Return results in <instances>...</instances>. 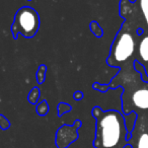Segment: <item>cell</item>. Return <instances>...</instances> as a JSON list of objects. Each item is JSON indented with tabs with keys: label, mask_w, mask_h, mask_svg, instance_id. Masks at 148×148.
<instances>
[{
	"label": "cell",
	"mask_w": 148,
	"mask_h": 148,
	"mask_svg": "<svg viewBox=\"0 0 148 148\" xmlns=\"http://www.w3.org/2000/svg\"><path fill=\"white\" fill-rule=\"evenodd\" d=\"M121 78L125 79L124 92L122 95V113L129 115L136 113V115H148V82L142 80V75L135 70L130 74L131 80H127L120 72L118 74Z\"/></svg>",
	"instance_id": "cell-2"
},
{
	"label": "cell",
	"mask_w": 148,
	"mask_h": 148,
	"mask_svg": "<svg viewBox=\"0 0 148 148\" xmlns=\"http://www.w3.org/2000/svg\"><path fill=\"white\" fill-rule=\"evenodd\" d=\"M46 72H47V66L45 64H42V65L39 66L38 68V71H37V81L38 83L42 84L44 83L46 79Z\"/></svg>",
	"instance_id": "cell-12"
},
{
	"label": "cell",
	"mask_w": 148,
	"mask_h": 148,
	"mask_svg": "<svg viewBox=\"0 0 148 148\" xmlns=\"http://www.w3.org/2000/svg\"><path fill=\"white\" fill-rule=\"evenodd\" d=\"M82 126L80 120H75L73 125H62L56 132L55 144L57 148H67L79 138L78 130Z\"/></svg>",
	"instance_id": "cell-6"
},
{
	"label": "cell",
	"mask_w": 148,
	"mask_h": 148,
	"mask_svg": "<svg viewBox=\"0 0 148 148\" xmlns=\"http://www.w3.org/2000/svg\"><path fill=\"white\" fill-rule=\"evenodd\" d=\"M36 111H37L38 115L41 116V117H44V116L47 115L50 111V107H49V105H48V101H46V99H44V101H42L40 103H38Z\"/></svg>",
	"instance_id": "cell-9"
},
{
	"label": "cell",
	"mask_w": 148,
	"mask_h": 148,
	"mask_svg": "<svg viewBox=\"0 0 148 148\" xmlns=\"http://www.w3.org/2000/svg\"><path fill=\"white\" fill-rule=\"evenodd\" d=\"M139 8L142 12V15L144 17V21L146 23V25L148 27V0H137Z\"/></svg>",
	"instance_id": "cell-10"
},
{
	"label": "cell",
	"mask_w": 148,
	"mask_h": 148,
	"mask_svg": "<svg viewBox=\"0 0 148 148\" xmlns=\"http://www.w3.org/2000/svg\"><path fill=\"white\" fill-rule=\"evenodd\" d=\"M40 97H41V90L40 88H38L37 86L33 87L32 90L29 91V97H27V99H29V103H32V105H36L39 101Z\"/></svg>",
	"instance_id": "cell-8"
},
{
	"label": "cell",
	"mask_w": 148,
	"mask_h": 148,
	"mask_svg": "<svg viewBox=\"0 0 148 148\" xmlns=\"http://www.w3.org/2000/svg\"><path fill=\"white\" fill-rule=\"evenodd\" d=\"M95 120V148H126L128 146V129L125 116L117 110L103 111L95 106L91 110Z\"/></svg>",
	"instance_id": "cell-1"
},
{
	"label": "cell",
	"mask_w": 148,
	"mask_h": 148,
	"mask_svg": "<svg viewBox=\"0 0 148 148\" xmlns=\"http://www.w3.org/2000/svg\"><path fill=\"white\" fill-rule=\"evenodd\" d=\"M83 97H84V95H83V92L80 90L75 91L73 95V99H75V101H81V99H83Z\"/></svg>",
	"instance_id": "cell-15"
},
{
	"label": "cell",
	"mask_w": 148,
	"mask_h": 148,
	"mask_svg": "<svg viewBox=\"0 0 148 148\" xmlns=\"http://www.w3.org/2000/svg\"><path fill=\"white\" fill-rule=\"evenodd\" d=\"M89 29L92 32V34L95 36L97 38H101L103 35V31L101 29V27L99 25V23L95 21H92L89 25Z\"/></svg>",
	"instance_id": "cell-11"
},
{
	"label": "cell",
	"mask_w": 148,
	"mask_h": 148,
	"mask_svg": "<svg viewBox=\"0 0 148 148\" xmlns=\"http://www.w3.org/2000/svg\"><path fill=\"white\" fill-rule=\"evenodd\" d=\"M29 1H31V0H29Z\"/></svg>",
	"instance_id": "cell-17"
},
{
	"label": "cell",
	"mask_w": 148,
	"mask_h": 148,
	"mask_svg": "<svg viewBox=\"0 0 148 148\" xmlns=\"http://www.w3.org/2000/svg\"><path fill=\"white\" fill-rule=\"evenodd\" d=\"M131 148H148V115H138L128 140Z\"/></svg>",
	"instance_id": "cell-5"
},
{
	"label": "cell",
	"mask_w": 148,
	"mask_h": 148,
	"mask_svg": "<svg viewBox=\"0 0 148 148\" xmlns=\"http://www.w3.org/2000/svg\"><path fill=\"white\" fill-rule=\"evenodd\" d=\"M138 56L140 58V63L145 67L146 64H148V36L143 37L137 44Z\"/></svg>",
	"instance_id": "cell-7"
},
{
	"label": "cell",
	"mask_w": 148,
	"mask_h": 148,
	"mask_svg": "<svg viewBox=\"0 0 148 148\" xmlns=\"http://www.w3.org/2000/svg\"><path fill=\"white\" fill-rule=\"evenodd\" d=\"M0 128L2 130H7L10 128V122L3 115H0Z\"/></svg>",
	"instance_id": "cell-14"
},
{
	"label": "cell",
	"mask_w": 148,
	"mask_h": 148,
	"mask_svg": "<svg viewBox=\"0 0 148 148\" xmlns=\"http://www.w3.org/2000/svg\"><path fill=\"white\" fill-rule=\"evenodd\" d=\"M41 19L36 9L31 6H23L16 11L11 25V34L14 40L21 35L25 39H32L40 29Z\"/></svg>",
	"instance_id": "cell-4"
},
{
	"label": "cell",
	"mask_w": 148,
	"mask_h": 148,
	"mask_svg": "<svg viewBox=\"0 0 148 148\" xmlns=\"http://www.w3.org/2000/svg\"><path fill=\"white\" fill-rule=\"evenodd\" d=\"M137 49V42L129 25L126 21L120 31L118 32L113 44H112L110 55L107 59L108 65L112 67H118L121 69L128 64L132 56Z\"/></svg>",
	"instance_id": "cell-3"
},
{
	"label": "cell",
	"mask_w": 148,
	"mask_h": 148,
	"mask_svg": "<svg viewBox=\"0 0 148 148\" xmlns=\"http://www.w3.org/2000/svg\"><path fill=\"white\" fill-rule=\"evenodd\" d=\"M57 110H58V117H62L64 114L69 113V112L72 110V107L69 105V103L61 101V103H59V105H58Z\"/></svg>",
	"instance_id": "cell-13"
},
{
	"label": "cell",
	"mask_w": 148,
	"mask_h": 148,
	"mask_svg": "<svg viewBox=\"0 0 148 148\" xmlns=\"http://www.w3.org/2000/svg\"><path fill=\"white\" fill-rule=\"evenodd\" d=\"M145 70H146V73H147V75H148V64H147V66H145Z\"/></svg>",
	"instance_id": "cell-16"
}]
</instances>
